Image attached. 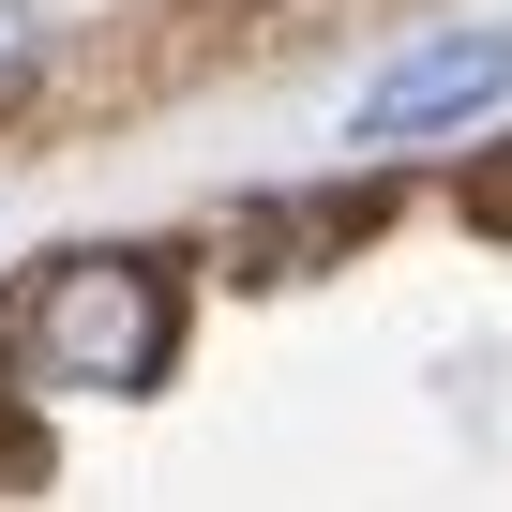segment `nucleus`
Returning a JSON list of instances; mask_svg holds the SVG:
<instances>
[{"mask_svg":"<svg viewBox=\"0 0 512 512\" xmlns=\"http://www.w3.org/2000/svg\"><path fill=\"white\" fill-rule=\"evenodd\" d=\"M497 106H512V16H437L347 91V166L467 151V136H497Z\"/></svg>","mask_w":512,"mask_h":512,"instance_id":"nucleus-2","label":"nucleus"},{"mask_svg":"<svg viewBox=\"0 0 512 512\" xmlns=\"http://www.w3.org/2000/svg\"><path fill=\"white\" fill-rule=\"evenodd\" d=\"M16 467H31V407L0 392V482H16Z\"/></svg>","mask_w":512,"mask_h":512,"instance_id":"nucleus-6","label":"nucleus"},{"mask_svg":"<svg viewBox=\"0 0 512 512\" xmlns=\"http://www.w3.org/2000/svg\"><path fill=\"white\" fill-rule=\"evenodd\" d=\"M377 211H392V181H377V166H347V181H272V196L211 211V256H226V272H332V256H347Z\"/></svg>","mask_w":512,"mask_h":512,"instance_id":"nucleus-3","label":"nucleus"},{"mask_svg":"<svg viewBox=\"0 0 512 512\" xmlns=\"http://www.w3.org/2000/svg\"><path fill=\"white\" fill-rule=\"evenodd\" d=\"M61 46H76V16H61V0H0V121H16V106H46Z\"/></svg>","mask_w":512,"mask_h":512,"instance_id":"nucleus-4","label":"nucleus"},{"mask_svg":"<svg viewBox=\"0 0 512 512\" xmlns=\"http://www.w3.org/2000/svg\"><path fill=\"white\" fill-rule=\"evenodd\" d=\"M196 347V241H46L0 272V392L46 407H151Z\"/></svg>","mask_w":512,"mask_h":512,"instance_id":"nucleus-1","label":"nucleus"},{"mask_svg":"<svg viewBox=\"0 0 512 512\" xmlns=\"http://www.w3.org/2000/svg\"><path fill=\"white\" fill-rule=\"evenodd\" d=\"M452 226L512 256V136H467V151H452Z\"/></svg>","mask_w":512,"mask_h":512,"instance_id":"nucleus-5","label":"nucleus"}]
</instances>
